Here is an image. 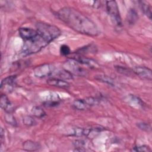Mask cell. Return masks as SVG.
<instances>
[{
  "label": "cell",
  "mask_w": 152,
  "mask_h": 152,
  "mask_svg": "<svg viewBox=\"0 0 152 152\" xmlns=\"http://www.w3.org/2000/svg\"><path fill=\"white\" fill-rule=\"evenodd\" d=\"M138 16L134 9H130L126 15V21L129 24H134L138 20Z\"/></svg>",
  "instance_id": "obj_14"
},
{
  "label": "cell",
  "mask_w": 152,
  "mask_h": 152,
  "mask_svg": "<svg viewBox=\"0 0 152 152\" xmlns=\"http://www.w3.org/2000/svg\"><path fill=\"white\" fill-rule=\"evenodd\" d=\"M0 106L1 109L5 110L6 112L11 113L13 110V106L11 101L5 94H1L0 99Z\"/></svg>",
  "instance_id": "obj_9"
},
{
  "label": "cell",
  "mask_w": 152,
  "mask_h": 152,
  "mask_svg": "<svg viewBox=\"0 0 152 152\" xmlns=\"http://www.w3.org/2000/svg\"><path fill=\"white\" fill-rule=\"evenodd\" d=\"M131 151H140V152H142V151H145V152H148L151 151V149L150 148V147L147 145H137L135 146L132 148V149L131 150Z\"/></svg>",
  "instance_id": "obj_21"
},
{
  "label": "cell",
  "mask_w": 152,
  "mask_h": 152,
  "mask_svg": "<svg viewBox=\"0 0 152 152\" xmlns=\"http://www.w3.org/2000/svg\"><path fill=\"white\" fill-rule=\"evenodd\" d=\"M59 104V100L56 99H49L46 100L43 103V105L46 107H54L56 106Z\"/></svg>",
  "instance_id": "obj_22"
},
{
  "label": "cell",
  "mask_w": 152,
  "mask_h": 152,
  "mask_svg": "<svg viewBox=\"0 0 152 152\" xmlns=\"http://www.w3.org/2000/svg\"><path fill=\"white\" fill-rule=\"evenodd\" d=\"M4 119L6 122L13 126H17V123L14 118V116L11 114V113L6 112V114L4 116Z\"/></svg>",
  "instance_id": "obj_20"
},
{
  "label": "cell",
  "mask_w": 152,
  "mask_h": 152,
  "mask_svg": "<svg viewBox=\"0 0 152 152\" xmlns=\"http://www.w3.org/2000/svg\"><path fill=\"white\" fill-rule=\"evenodd\" d=\"M36 30L37 33L34 37L24 41L21 49V54L23 56L39 52L49 43L58 37L61 33L58 27L43 22H38L36 24Z\"/></svg>",
  "instance_id": "obj_2"
},
{
  "label": "cell",
  "mask_w": 152,
  "mask_h": 152,
  "mask_svg": "<svg viewBox=\"0 0 152 152\" xmlns=\"http://www.w3.org/2000/svg\"><path fill=\"white\" fill-rule=\"evenodd\" d=\"M96 78L101 81L105 82V83H107V84H109L111 86H113V84H114L113 81L110 78H109L108 77H107L106 75H99Z\"/></svg>",
  "instance_id": "obj_24"
},
{
  "label": "cell",
  "mask_w": 152,
  "mask_h": 152,
  "mask_svg": "<svg viewBox=\"0 0 152 152\" xmlns=\"http://www.w3.org/2000/svg\"><path fill=\"white\" fill-rule=\"evenodd\" d=\"M54 71V67L52 65L45 64L35 67L33 69V74L36 77L45 78L52 75Z\"/></svg>",
  "instance_id": "obj_4"
},
{
  "label": "cell",
  "mask_w": 152,
  "mask_h": 152,
  "mask_svg": "<svg viewBox=\"0 0 152 152\" xmlns=\"http://www.w3.org/2000/svg\"><path fill=\"white\" fill-rule=\"evenodd\" d=\"M72 106L74 109L78 110H84L90 107L85 99L75 100L72 104Z\"/></svg>",
  "instance_id": "obj_12"
},
{
  "label": "cell",
  "mask_w": 152,
  "mask_h": 152,
  "mask_svg": "<svg viewBox=\"0 0 152 152\" xmlns=\"http://www.w3.org/2000/svg\"><path fill=\"white\" fill-rule=\"evenodd\" d=\"M60 52L63 55H68L71 53V50L68 45H63L60 48Z\"/></svg>",
  "instance_id": "obj_25"
},
{
  "label": "cell",
  "mask_w": 152,
  "mask_h": 152,
  "mask_svg": "<svg viewBox=\"0 0 152 152\" xmlns=\"http://www.w3.org/2000/svg\"><path fill=\"white\" fill-rule=\"evenodd\" d=\"M56 17L74 31L83 34L96 36L100 32L96 23L77 10L64 7L55 14Z\"/></svg>",
  "instance_id": "obj_1"
},
{
  "label": "cell",
  "mask_w": 152,
  "mask_h": 152,
  "mask_svg": "<svg viewBox=\"0 0 152 152\" xmlns=\"http://www.w3.org/2000/svg\"><path fill=\"white\" fill-rule=\"evenodd\" d=\"M47 84L50 86L62 88H68L69 87V83L66 80L59 79L58 78H50L47 80Z\"/></svg>",
  "instance_id": "obj_8"
},
{
  "label": "cell",
  "mask_w": 152,
  "mask_h": 152,
  "mask_svg": "<svg viewBox=\"0 0 152 152\" xmlns=\"http://www.w3.org/2000/svg\"><path fill=\"white\" fill-rule=\"evenodd\" d=\"M20 36L24 40V41L28 40L34 37L37 33V30L28 27H21L18 29Z\"/></svg>",
  "instance_id": "obj_7"
},
{
  "label": "cell",
  "mask_w": 152,
  "mask_h": 152,
  "mask_svg": "<svg viewBox=\"0 0 152 152\" xmlns=\"http://www.w3.org/2000/svg\"><path fill=\"white\" fill-rule=\"evenodd\" d=\"M23 122L25 125L28 126H34L37 124V122H36V119H34V118L33 116H29V115L24 116V118L23 119Z\"/></svg>",
  "instance_id": "obj_18"
},
{
  "label": "cell",
  "mask_w": 152,
  "mask_h": 152,
  "mask_svg": "<svg viewBox=\"0 0 152 152\" xmlns=\"http://www.w3.org/2000/svg\"><path fill=\"white\" fill-rule=\"evenodd\" d=\"M134 72L140 77L151 81L152 74L151 69L146 66H137L134 69Z\"/></svg>",
  "instance_id": "obj_6"
},
{
  "label": "cell",
  "mask_w": 152,
  "mask_h": 152,
  "mask_svg": "<svg viewBox=\"0 0 152 152\" xmlns=\"http://www.w3.org/2000/svg\"><path fill=\"white\" fill-rule=\"evenodd\" d=\"M72 59H74V60H75L76 61H77L78 62H79L80 64H82L84 65H89V66H96V63L94 61H93L91 59H89L86 57H83L81 56H75L74 58H73Z\"/></svg>",
  "instance_id": "obj_15"
},
{
  "label": "cell",
  "mask_w": 152,
  "mask_h": 152,
  "mask_svg": "<svg viewBox=\"0 0 152 152\" xmlns=\"http://www.w3.org/2000/svg\"><path fill=\"white\" fill-rule=\"evenodd\" d=\"M17 79L16 75H11L4 78L1 83V88H2L4 86H12L15 84Z\"/></svg>",
  "instance_id": "obj_17"
},
{
  "label": "cell",
  "mask_w": 152,
  "mask_h": 152,
  "mask_svg": "<svg viewBox=\"0 0 152 152\" xmlns=\"http://www.w3.org/2000/svg\"><path fill=\"white\" fill-rule=\"evenodd\" d=\"M140 8L142 12L150 19L151 20V10L150 5L144 1L138 2Z\"/></svg>",
  "instance_id": "obj_13"
},
{
  "label": "cell",
  "mask_w": 152,
  "mask_h": 152,
  "mask_svg": "<svg viewBox=\"0 0 152 152\" xmlns=\"http://www.w3.org/2000/svg\"><path fill=\"white\" fill-rule=\"evenodd\" d=\"M31 112L33 116L37 118H43L46 115L45 110L38 106H34L31 110Z\"/></svg>",
  "instance_id": "obj_16"
},
{
  "label": "cell",
  "mask_w": 152,
  "mask_h": 152,
  "mask_svg": "<svg viewBox=\"0 0 152 152\" xmlns=\"http://www.w3.org/2000/svg\"><path fill=\"white\" fill-rule=\"evenodd\" d=\"M129 102L133 104L134 106H137L138 107H142L144 106L143 102L137 96L134 95H130L129 96Z\"/></svg>",
  "instance_id": "obj_19"
},
{
  "label": "cell",
  "mask_w": 152,
  "mask_h": 152,
  "mask_svg": "<svg viewBox=\"0 0 152 152\" xmlns=\"http://www.w3.org/2000/svg\"><path fill=\"white\" fill-rule=\"evenodd\" d=\"M0 134H1V139L2 140L4 138V130H3V129L2 128H1V133H0Z\"/></svg>",
  "instance_id": "obj_27"
},
{
  "label": "cell",
  "mask_w": 152,
  "mask_h": 152,
  "mask_svg": "<svg viewBox=\"0 0 152 152\" xmlns=\"http://www.w3.org/2000/svg\"><path fill=\"white\" fill-rule=\"evenodd\" d=\"M106 8L112 23L119 27L122 26V20L116 2L115 1H106Z\"/></svg>",
  "instance_id": "obj_3"
},
{
  "label": "cell",
  "mask_w": 152,
  "mask_h": 152,
  "mask_svg": "<svg viewBox=\"0 0 152 152\" xmlns=\"http://www.w3.org/2000/svg\"><path fill=\"white\" fill-rule=\"evenodd\" d=\"M41 146L39 143L31 140H27L23 144V148L26 151H34L39 150Z\"/></svg>",
  "instance_id": "obj_11"
},
{
  "label": "cell",
  "mask_w": 152,
  "mask_h": 152,
  "mask_svg": "<svg viewBox=\"0 0 152 152\" xmlns=\"http://www.w3.org/2000/svg\"><path fill=\"white\" fill-rule=\"evenodd\" d=\"M137 126L144 131L148 132L151 131V125L146 122H139L137 124Z\"/></svg>",
  "instance_id": "obj_23"
},
{
  "label": "cell",
  "mask_w": 152,
  "mask_h": 152,
  "mask_svg": "<svg viewBox=\"0 0 152 152\" xmlns=\"http://www.w3.org/2000/svg\"><path fill=\"white\" fill-rule=\"evenodd\" d=\"M115 68L118 72H120L124 75H129L130 71L128 69L120 66H116Z\"/></svg>",
  "instance_id": "obj_26"
},
{
  "label": "cell",
  "mask_w": 152,
  "mask_h": 152,
  "mask_svg": "<svg viewBox=\"0 0 152 152\" xmlns=\"http://www.w3.org/2000/svg\"><path fill=\"white\" fill-rule=\"evenodd\" d=\"M55 74V78H58L59 79H62L64 80H72L73 79V74L68 71L66 69H59L57 71L53 72V74Z\"/></svg>",
  "instance_id": "obj_10"
},
{
  "label": "cell",
  "mask_w": 152,
  "mask_h": 152,
  "mask_svg": "<svg viewBox=\"0 0 152 152\" xmlns=\"http://www.w3.org/2000/svg\"><path fill=\"white\" fill-rule=\"evenodd\" d=\"M80 64L79 62L72 58L65 62V69L71 72L72 74H74L78 75H86L87 71L81 67Z\"/></svg>",
  "instance_id": "obj_5"
}]
</instances>
